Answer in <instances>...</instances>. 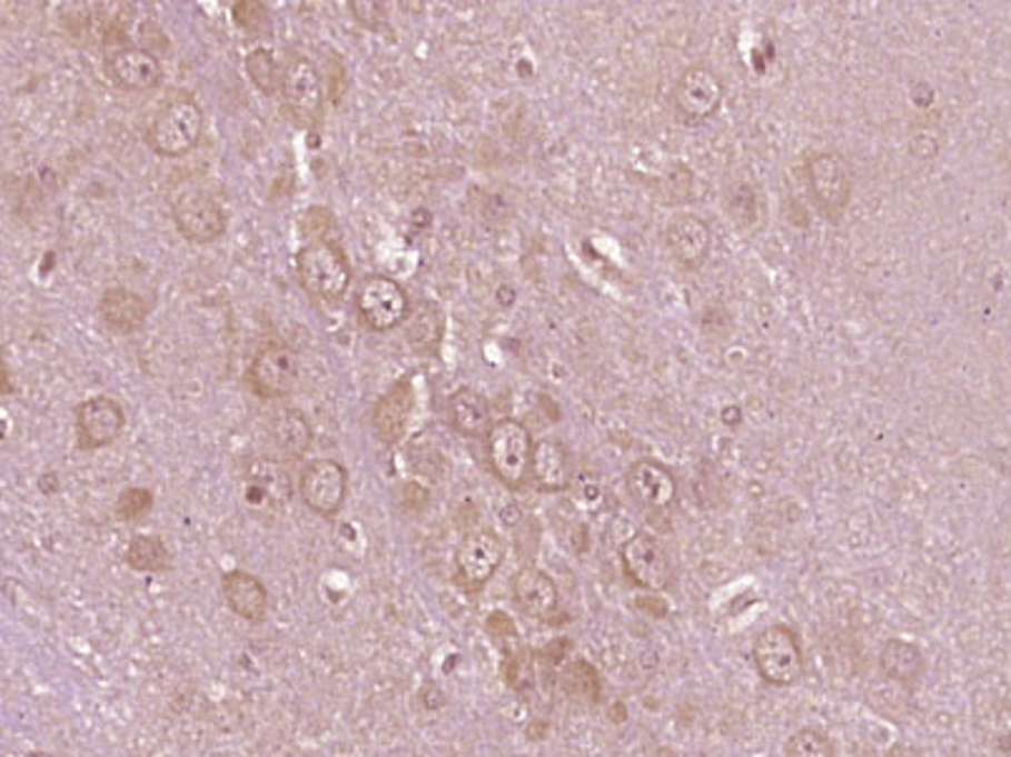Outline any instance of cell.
<instances>
[{"mask_svg":"<svg viewBox=\"0 0 1011 757\" xmlns=\"http://www.w3.org/2000/svg\"><path fill=\"white\" fill-rule=\"evenodd\" d=\"M297 277L304 291L324 301H337L347 293L351 267L334 241L314 239L297 253Z\"/></svg>","mask_w":1011,"mask_h":757,"instance_id":"obj_1","label":"cell"},{"mask_svg":"<svg viewBox=\"0 0 1011 757\" xmlns=\"http://www.w3.org/2000/svg\"><path fill=\"white\" fill-rule=\"evenodd\" d=\"M204 111L194 98H176L166 103L146 131L151 149L166 159H181L201 141Z\"/></svg>","mask_w":1011,"mask_h":757,"instance_id":"obj_2","label":"cell"},{"mask_svg":"<svg viewBox=\"0 0 1011 757\" xmlns=\"http://www.w3.org/2000/svg\"><path fill=\"white\" fill-rule=\"evenodd\" d=\"M535 439L517 419H499L487 435V457L495 477L507 489H523L533 467Z\"/></svg>","mask_w":1011,"mask_h":757,"instance_id":"obj_3","label":"cell"},{"mask_svg":"<svg viewBox=\"0 0 1011 757\" xmlns=\"http://www.w3.org/2000/svg\"><path fill=\"white\" fill-rule=\"evenodd\" d=\"M753 663L759 675L773 687H791L803 677V653L791 627L771 625L753 643Z\"/></svg>","mask_w":1011,"mask_h":757,"instance_id":"obj_4","label":"cell"},{"mask_svg":"<svg viewBox=\"0 0 1011 757\" xmlns=\"http://www.w3.org/2000/svg\"><path fill=\"white\" fill-rule=\"evenodd\" d=\"M806 183L816 209L831 221H839L849 209L853 179L849 163L836 151L813 153L806 161Z\"/></svg>","mask_w":1011,"mask_h":757,"instance_id":"obj_5","label":"cell"},{"mask_svg":"<svg viewBox=\"0 0 1011 757\" xmlns=\"http://www.w3.org/2000/svg\"><path fill=\"white\" fill-rule=\"evenodd\" d=\"M505 559L503 537L493 529H477L469 532L457 547L455 555V579L467 595L483 592L485 585L497 575Z\"/></svg>","mask_w":1011,"mask_h":757,"instance_id":"obj_6","label":"cell"},{"mask_svg":"<svg viewBox=\"0 0 1011 757\" xmlns=\"http://www.w3.org/2000/svg\"><path fill=\"white\" fill-rule=\"evenodd\" d=\"M725 88L708 66H691L673 86V108L683 123H703L721 111Z\"/></svg>","mask_w":1011,"mask_h":757,"instance_id":"obj_7","label":"cell"},{"mask_svg":"<svg viewBox=\"0 0 1011 757\" xmlns=\"http://www.w3.org/2000/svg\"><path fill=\"white\" fill-rule=\"evenodd\" d=\"M357 309L371 331H391L407 321L409 299L395 279L375 273L359 283Z\"/></svg>","mask_w":1011,"mask_h":757,"instance_id":"obj_8","label":"cell"},{"mask_svg":"<svg viewBox=\"0 0 1011 757\" xmlns=\"http://www.w3.org/2000/svg\"><path fill=\"white\" fill-rule=\"evenodd\" d=\"M299 491L311 512L321 517L339 515L349 491L347 469L337 459H314L301 471Z\"/></svg>","mask_w":1011,"mask_h":757,"instance_id":"obj_9","label":"cell"},{"mask_svg":"<svg viewBox=\"0 0 1011 757\" xmlns=\"http://www.w3.org/2000/svg\"><path fill=\"white\" fill-rule=\"evenodd\" d=\"M244 505L257 515H277L291 499V477L277 459H254L244 471Z\"/></svg>","mask_w":1011,"mask_h":757,"instance_id":"obj_10","label":"cell"},{"mask_svg":"<svg viewBox=\"0 0 1011 757\" xmlns=\"http://www.w3.org/2000/svg\"><path fill=\"white\" fill-rule=\"evenodd\" d=\"M625 575L645 592H661L671 582V562L653 535L637 532L621 547Z\"/></svg>","mask_w":1011,"mask_h":757,"instance_id":"obj_11","label":"cell"},{"mask_svg":"<svg viewBox=\"0 0 1011 757\" xmlns=\"http://www.w3.org/2000/svg\"><path fill=\"white\" fill-rule=\"evenodd\" d=\"M665 249L683 271H698L711 257V226L695 213H675L665 223Z\"/></svg>","mask_w":1011,"mask_h":757,"instance_id":"obj_12","label":"cell"},{"mask_svg":"<svg viewBox=\"0 0 1011 757\" xmlns=\"http://www.w3.org/2000/svg\"><path fill=\"white\" fill-rule=\"evenodd\" d=\"M174 223L184 239L194 243H211L227 231V213L211 196L191 191L176 199Z\"/></svg>","mask_w":1011,"mask_h":757,"instance_id":"obj_13","label":"cell"},{"mask_svg":"<svg viewBox=\"0 0 1011 757\" xmlns=\"http://www.w3.org/2000/svg\"><path fill=\"white\" fill-rule=\"evenodd\" d=\"M299 379V359L287 347H267L254 357L249 385L264 399L287 397Z\"/></svg>","mask_w":1011,"mask_h":757,"instance_id":"obj_14","label":"cell"},{"mask_svg":"<svg viewBox=\"0 0 1011 757\" xmlns=\"http://www.w3.org/2000/svg\"><path fill=\"white\" fill-rule=\"evenodd\" d=\"M281 96L287 101L289 111L299 118L301 123L317 121L324 106V91H321V76L309 58H291L284 66V83Z\"/></svg>","mask_w":1011,"mask_h":757,"instance_id":"obj_15","label":"cell"},{"mask_svg":"<svg viewBox=\"0 0 1011 757\" xmlns=\"http://www.w3.org/2000/svg\"><path fill=\"white\" fill-rule=\"evenodd\" d=\"M126 425L123 409L111 397H93L83 401L76 411L78 447L81 449H101L108 447L121 435Z\"/></svg>","mask_w":1011,"mask_h":757,"instance_id":"obj_16","label":"cell"},{"mask_svg":"<svg viewBox=\"0 0 1011 757\" xmlns=\"http://www.w3.org/2000/svg\"><path fill=\"white\" fill-rule=\"evenodd\" d=\"M627 491L645 509H667L678 497V481L661 461L641 459L627 469Z\"/></svg>","mask_w":1011,"mask_h":757,"instance_id":"obj_17","label":"cell"},{"mask_svg":"<svg viewBox=\"0 0 1011 757\" xmlns=\"http://www.w3.org/2000/svg\"><path fill=\"white\" fill-rule=\"evenodd\" d=\"M106 73L111 81L123 88V91H151L161 83L163 68L151 51L143 48H121V51L111 53L106 61Z\"/></svg>","mask_w":1011,"mask_h":757,"instance_id":"obj_18","label":"cell"},{"mask_svg":"<svg viewBox=\"0 0 1011 757\" xmlns=\"http://www.w3.org/2000/svg\"><path fill=\"white\" fill-rule=\"evenodd\" d=\"M412 409H415V391H412V379L405 377L389 387L387 395H381L371 411V427L375 435L385 445H397L405 437Z\"/></svg>","mask_w":1011,"mask_h":757,"instance_id":"obj_19","label":"cell"},{"mask_svg":"<svg viewBox=\"0 0 1011 757\" xmlns=\"http://www.w3.org/2000/svg\"><path fill=\"white\" fill-rule=\"evenodd\" d=\"M533 485L545 495H559L573 485V459L557 439L535 441L533 467H529Z\"/></svg>","mask_w":1011,"mask_h":757,"instance_id":"obj_20","label":"cell"},{"mask_svg":"<svg viewBox=\"0 0 1011 757\" xmlns=\"http://www.w3.org/2000/svg\"><path fill=\"white\" fill-rule=\"evenodd\" d=\"M513 597L515 605L523 609L527 617L549 619L557 615L559 592L555 579L537 567H523L513 577Z\"/></svg>","mask_w":1011,"mask_h":757,"instance_id":"obj_21","label":"cell"},{"mask_svg":"<svg viewBox=\"0 0 1011 757\" xmlns=\"http://www.w3.org/2000/svg\"><path fill=\"white\" fill-rule=\"evenodd\" d=\"M221 589L227 605L237 617L247 619V622H261L264 615H267L269 592L259 577L234 569V572L224 575Z\"/></svg>","mask_w":1011,"mask_h":757,"instance_id":"obj_22","label":"cell"},{"mask_svg":"<svg viewBox=\"0 0 1011 757\" xmlns=\"http://www.w3.org/2000/svg\"><path fill=\"white\" fill-rule=\"evenodd\" d=\"M449 419H453V427L459 431L463 437H487L489 429H493V411H489L487 399L479 395L475 389H457L453 397H449Z\"/></svg>","mask_w":1011,"mask_h":757,"instance_id":"obj_23","label":"cell"},{"mask_svg":"<svg viewBox=\"0 0 1011 757\" xmlns=\"http://www.w3.org/2000/svg\"><path fill=\"white\" fill-rule=\"evenodd\" d=\"M879 667L889 680L901 685H914L926 673V657L919 650V645L893 637V640L883 643L881 647Z\"/></svg>","mask_w":1011,"mask_h":757,"instance_id":"obj_24","label":"cell"},{"mask_svg":"<svg viewBox=\"0 0 1011 757\" xmlns=\"http://www.w3.org/2000/svg\"><path fill=\"white\" fill-rule=\"evenodd\" d=\"M101 313L108 327H113L121 333H131L143 329L146 319H149V303L139 293L123 287H113L101 297Z\"/></svg>","mask_w":1011,"mask_h":757,"instance_id":"obj_25","label":"cell"},{"mask_svg":"<svg viewBox=\"0 0 1011 757\" xmlns=\"http://www.w3.org/2000/svg\"><path fill=\"white\" fill-rule=\"evenodd\" d=\"M271 439L284 457L299 459L311 447V427L299 409L284 407L271 417Z\"/></svg>","mask_w":1011,"mask_h":757,"instance_id":"obj_26","label":"cell"},{"mask_svg":"<svg viewBox=\"0 0 1011 757\" xmlns=\"http://www.w3.org/2000/svg\"><path fill=\"white\" fill-rule=\"evenodd\" d=\"M126 562L136 572H163L171 562L169 547L156 535H136L126 547Z\"/></svg>","mask_w":1011,"mask_h":757,"instance_id":"obj_27","label":"cell"},{"mask_svg":"<svg viewBox=\"0 0 1011 757\" xmlns=\"http://www.w3.org/2000/svg\"><path fill=\"white\" fill-rule=\"evenodd\" d=\"M247 73L264 96H274L281 91L284 68L277 63V58H274V53L267 51V48H254L249 53Z\"/></svg>","mask_w":1011,"mask_h":757,"instance_id":"obj_28","label":"cell"},{"mask_svg":"<svg viewBox=\"0 0 1011 757\" xmlns=\"http://www.w3.org/2000/svg\"><path fill=\"white\" fill-rule=\"evenodd\" d=\"M785 757H836V753H833L826 733L816 730V727H803L785 743Z\"/></svg>","mask_w":1011,"mask_h":757,"instance_id":"obj_29","label":"cell"},{"mask_svg":"<svg viewBox=\"0 0 1011 757\" xmlns=\"http://www.w3.org/2000/svg\"><path fill=\"white\" fill-rule=\"evenodd\" d=\"M409 319V341L417 349H429V341L437 343L442 333V317L429 303H419L417 311Z\"/></svg>","mask_w":1011,"mask_h":757,"instance_id":"obj_30","label":"cell"},{"mask_svg":"<svg viewBox=\"0 0 1011 757\" xmlns=\"http://www.w3.org/2000/svg\"><path fill=\"white\" fill-rule=\"evenodd\" d=\"M153 507V497L149 489L141 487H131L126 489L123 495L116 501V515L121 519H141L146 512H151Z\"/></svg>","mask_w":1011,"mask_h":757,"instance_id":"obj_31","label":"cell"},{"mask_svg":"<svg viewBox=\"0 0 1011 757\" xmlns=\"http://www.w3.org/2000/svg\"><path fill=\"white\" fill-rule=\"evenodd\" d=\"M234 21H237L247 33H259L269 23V11L267 6L259 3V0H239V3L234 6Z\"/></svg>","mask_w":1011,"mask_h":757,"instance_id":"obj_32","label":"cell"},{"mask_svg":"<svg viewBox=\"0 0 1011 757\" xmlns=\"http://www.w3.org/2000/svg\"><path fill=\"white\" fill-rule=\"evenodd\" d=\"M351 11H355L357 21L365 23L367 28H377L387 16V8L381 3H361V0H355V3H351Z\"/></svg>","mask_w":1011,"mask_h":757,"instance_id":"obj_33","label":"cell"}]
</instances>
